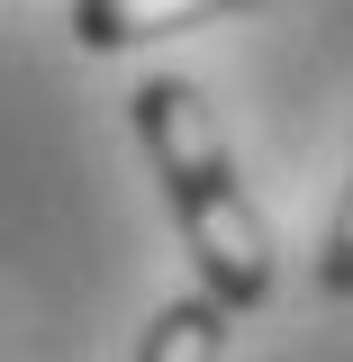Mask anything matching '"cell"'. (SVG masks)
Segmentation results:
<instances>
[{
	"mask_svg": "<svg viewBox=\"0 0 353 362\" xmlns=\"http://www.w3.org/2000/svg\"><path fill=\"white\" fill-rule=\"evenodd\" d=\"M136 136H145L154 181H163V199H173V218H181V245L199 263V299H218L226 317L263 308L272 299V235L254 218L236 163H226L218 109L190 82H145L136 90Z\"/></svg>",
	"mask_w": 353,
	"mask_h": 362,
	"instance_id": "1",
	"label": "cell"
},
{
	"mask_svg": "<svg viewBox=\"0 0 353 362\" xmlns=\"http://www.w3.org/2000/svg\"><path fill=\"white\" fill-rule=\"evenodd\" d=\"M218 9H236V0H73V37L91 54H118V45H145V37H181Z\"/></svg>",
	"mask_w": 353,
	"mask_h": 362,
	"instance_id": "2",
	"label": "cell"
},
{
	"mask_svg": "<svg viewBox=\"0 0 353 362\" xmlns=\"http://www.w3.org/2000/svg\"><path fill=\"white\" fill-rule=\"evenodd\" d=\"M226 354V308L218 299H163L154 326H145V344L136 362H218Z\"/></svg>",
	"mask_w": 353,
	"mask_h": 362,
	"instance_id": "3",
	"label": "cell"
},
{
	"mask_svg": "<svg viewBox=\"0 0 353 362\" xmlns=\"http://www.w3.org/2000/svg\"><path fill=\"white\" fill-rule=\"evenodd\" d=\"M317 272H326V290L353 299V190H345V209H335V235H326V263Z\"/></svg>",
	"mask_w": 353,
	"mask_h": 362,
	"instance_id": "4",
	"label": "cell"
}]
</instances>
